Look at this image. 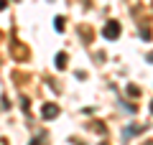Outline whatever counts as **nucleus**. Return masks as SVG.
<instances>
[{"label": "nucleus", "instance_id": "obj_1", "mask_svg": "<svg viewBox=\"0 0 153 145\" xmlns=\"http://www.w3.org/2000/svg\"><path fill=\"white\" fill-rule=\"evenodd\" d=\"M117 36H120V23L110 21L107 26H105V38H117Z\"/></svg>", "mask_w": 153, "mask_h": 145}, {"label": "nucleus", "instance_id": "obj_2", "mask_svg": "<svg viewBox=\"0 0 153 145\" xmlns=\"http://www.w3.org/2000/svg\"><path fill=\"white\" fill-rule=\"evenodd\" d=\"M56 115H59V107H56V104H46V107H44V117L46 120L56 117Z\"/></svg>", "mask_w": 153, "mask_h": 145}, {"label": "nucleus", "instance_id": "obj_3", "mask_svg": "<svg viewBox=\"0 0 153 145\" xmlns=\"http://www.w3.org/2000/svg\"><path fill=\"white\" fill-rule=\"evenodd\" d=\"M66 66V54H59L56 56V69H64Z\"/></svg>", "mask_w": 153, "mask_h": 145}, {"label": "nucleus", "instance_id": "obj_4", "mask_svg": "<svg viewBox=\"0 0 153 145\" xmlns=\"http://www.w3.org/2000/svg\"><path fill=\"white\" fill-rule=\"evenodd\" d=\"M148 61H153V54H151V56H148Z\"/></svg>", "mask_w": 153, "mask_h": 145}, {"label": "nucleus", "instance_id": "obj_5", "mask_svg": "<svg viewBox=\"0 0 153 145\" xmlns=\"http://www.w3.org/2000/svg\"><path fill=\"white\" fill-rule=\"evenodd\" d=\"M151 112H153V102H151Z\"/></svg>", "mask_w": 153, "mask_h": 145}]
</instances>
